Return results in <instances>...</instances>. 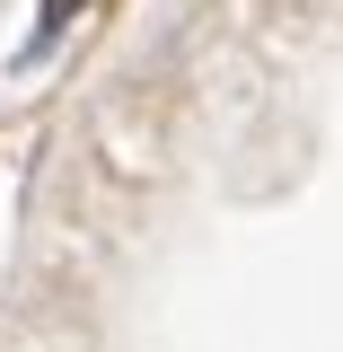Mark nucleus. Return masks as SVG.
Listing matches in <instances>:
<instances>
[{
    "label": "nucleus",
    "mask_w": 343,
    "mask_h": 352,
    "mask_svg": "<svg viewBox=\"0 0 343 352\" xmlns=\"http://www.w3.org/2000/svg\"><path fill=\"white\" fill-rule=\"evenodd\" d=\"M71 18H80V0H44V18H36V36L18 44V71H36L44 53H53V44H62V27H71Z\"/></svg>",
    "instance_id": "f257e3e1"
}]
</instances>
